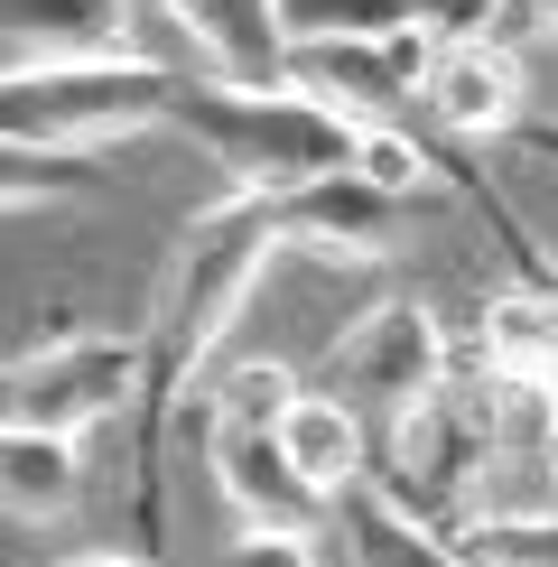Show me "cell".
<instances>
[{
  "instance_id": "cell-7",
  "label": "cell",
  "mask_w": 558,
  "mask_h": 567,
  "mask_svg": "<svg viewBox=\"0 0 558 567\" xmlns=\"http://www.w3.org/2000/svg\"><path fill=\"white\" fill-rule=\"evenodd\" d=\"M196 429H205V475H215V503L232 512V530L317 539L335 522V503H317L298 484V465L279 456V429H224V419H196Z\"/></svg>"
},
{
  "instance_id": "cell-18",
  "label": "cell",
  "mask_w": 558,
  "mask_h": 567,
  "mask_svg": "<svg viewBox=\"0 0 558 567\" xmlns=\"http://www.w3.org/2000/svg\"><path fill=\"white\" fill-rule=\"evenodd\" d=\"M437 38H503V47H549L558 38V0H428Z\"/></svg>"
},
{
  "instance_id": "cell-14",
  "label": "cell",
  "mask_w": 558,
  "mask_h": 567,
  "mask_svg": "<svg viewBox=\"0 0 558 567\" xmlns=\"http://www.w3.org/2000/svg\"><path fill=\"white\" fill-rule=\"evenodd\" d=\"M335 530H344V558H354V567H465L456 539L437 530V522H418V512H401L382 484L344 493V503H335Z\"/></svg>"
},
{
  "instance_id": "cell-10",
  "label": "cell",
  "mask_w": 558,
  "mask_h": 567,
  "mask_svg": "<svg viewBox=\"0 0 558 567\" xmlns=\"http://www.w3.org/2000/svg\"><path fill=\"white\" fill-rule=\"evenodd\" d=\"M140 56L131 0H0V65H122Z\"/></svg>"
},
{
  "instance_id": "cell-11",
  "label": "cell",
  "mask_w": 558,
  "mask_h": 567,
  "mask_svg": "<svg viewBox=\"0 0 558 567\" xmlns=\"http://www.w3.org/2000/svg\"><path fill=\"white\" fill-rule=\"evenodd\" d=\"M158 10L196 47V75L289 84V19H279V0H158Z\"/></svg>"
},
{
  "instance_id": "cell-13",
  "label": "cell",
  "mask_w": 558,
  "mask_h": 567,
  "mask_svg": "<svg viewBox=\"0 0 558 567\" xmlns=\"http://www.w3.org/2000/svg\"><path fill=\"white\" fill-rule=\"evenodd\" d=\"M84 503V437L0 429V512L10 522H65Z\"/></svg>"
},
{
  "instance_id": "cell-3",
  "label": "cell",
  "mask_w": 558,
  "mask_h": 567,
  "mask_svg": "<svg viewBox=\"0 0 558 567\" xmlns=\"http://www.w3.org/2000/svg\"><path fill=\"white\" fill-rule=\"evenodd\" d=\"M177 65L122 56V65H0V140L46 158H93L131 131H168Z\"/></svg>"
},
{
  "instance_id": "cell-12",
  "label": "cell",
  "mask_w": 558,
  "mask_h": 567,
  "mask_svg": "<svg viewBox=\"0 0 558 567\" xmlns=\"http://www.w3.org/2000/svg\"><path fill=\"white\" fill-rule=\"evenodd\" d=\"M279 456L298 465V484H308L317 503H344V493H363V475H372V429L335 391H298L289 410H279Z\"/></svg>"
},
{
  "instance_id": "cell-5",
  "label": "cell",
  "mask_w": 558,
  "mask_h": 567,
  "mask_svg": "<svg viewBox=\"0 0 558 567\" xmlns=\"http://www.w3.org/2000/svg\"><path fill=\"white\" fill-rule=\"evenodd\" d=\"M372 456H382V493L401 512L456 530L465 512L484 503V465H494V382H484V372H456V382L437 391L410 429H391Z\"/></svg>"
},
{
  "instance_id": "cell-9",
  "label": "cell",
  "mask_w": 558,
  "mask_h": 567,
  "mask_svg": "<svg viewBox=\"0 0 558 567\" xmlns=\"http://www.w3.org/2000/svg\"><path fill=\"white\" fill-rule=\"evenodd\" d=\"M270 205H279V243H289V251H317V261H382V251L401 243V215H410V196L372 186L363 168L317 177V186L270 196Z\"/></svg>"
},
{
  "instance_id": "cell-15",
  "label": "cell",
  "mask_w": 558,
  "mask_h": 567,
  "mask_svg": "<svg viewBox=\"0 0 558 567\" xmlns=\"http://www.w3.org/2000/svg\"><path fill=\"white\" fill-rule=\"evenodd\" d=\"M279 19H289V56L298 47H391L437 29L428 0H279Z\"/></svg>"
},
{
  "instance_id": "cell-20",
  "label": "cell",
  "mask_w": 558,
  "mask_h": 567,
  "mask_svg": "<svg viewBox=\"0 0 558 567\" xmlns=\"http://www.w3.org/2000/svg\"><path fill=\"white\" fill-rule=\"evenodd\" d=\"M224 567H317V549L308 539H279V530H232Z\"/></svg>"
},
{
  "instance_id": "cell-6",
  "label": "cell",
  "mask_w": 558,
  "mask_h": 567,
  "mask_svg": "<svg viewBox=\"0 0 558 567\" xmlns=\"http://www.w3.org/2000/svg\"><path fill=\"white\" fill-rule=\"evenodd\" d=\"M140 372L149 353L140 336H46L19 363H0V429H46V437H93L103 419L140 410Z\"/></svg>"
},
{
  "instance_id": "cell-21",
  "label": "cell",
  "mask_w": 558,
  "mask_h": 567,
  "mask_svg": "<svg viewBox=\"0 0 558 567\" xmlns=\"http://www.w3.org/2000/svg\"><path fill=\"white\" fill-rule=\"evenodd\" d=\"M56 567H158V558H131V549H75V558H56Z\"/></svg>"
},
{
  "instance_id": "cell-8",
  "label": "cell",
  "mask_w": 558,
  "mask_h": 567,
  "mask_svg": "<svg viewBox=\"0 0 558 567\" xmlns=\"http://www.w3.org/2000/svg\"><path fill=\"white\" fill-rule=\"evenodd\" d=\"M418 103L447 140H512L530 122V56L503 38H437Z\"/></svg>"
},
{
  "instance_id": "cell-16",
  "label": "cell",
  "mask_w": 558,
  "mask_h": 567,
  "mask_svg": "<svg viewBox=\"0 0 558 567\" xmlns=\"http://www.w3.org/2000/svg\"><path fill=\"white\" fill-rule=\"evenodd\" d=\"M447 539L465 567H558V512H475Z\"/></svg>"
},
{
  "instance_id": "cell-4",
  "label": "cell",
  "mask_w": 558,
  "mask_h": 567,
  "mask_svg": "<svg viewBox=\"0 0 558 567\" xmlns=\"http://www.w3.org/2000/svg\"><path fill=\"white\" fill-rule=\"evenodd\" d=\"M456 344H447V326H437V307L428 298H372L354 326L335 336V363H326V391L344 400V410H363V429L372 446H382L391 429H410L418 410H428L437 391L456 382Z\"/></svg>"
},
{
  "instance_id": "cell-17",
  "label": "cell",
  "mask_w": 558,
  "mask_h": 567,
  "mask_svg": "<svg viewBox=\"0 0 558 567\" xmlns=\"http://www.w3.org/2000/svg\"><path fill=\"white\" fill-rule=\"evenodd\" d=\"M298 400V372L289 363H215V382H205V419H224V429H279V410Z\"/></svg>"
},
{
  "instance_id": "cell-1",
  "label": "cell",
  "mask_w": 558,
  "mask_h": 567,
  "mask_svg": "<svg viewBox=\"0 0 558 567\" xmlns=\"http://www.w3.org/2000/svg\"><path fill=\"white\" fill-rule=\"evenodd\" d=\"M279 205L270 196H224L196 205L186 233L168 243V270H158V298H149V372H140V465H131V493H140V530H149V558H158V475H168V429L186 419V400L215 382L224 363V336L242 326L251 289L270 279L279 261Z\"/></svg>"
},
{
  "instance_id": "cell-19",
  "label": "cell",
  "mask_w": 558,
  "mask_h": 567,
  "mask_svg": "<svg viewBox=\"0 0 558 567\" xmlns=\"http://www.w3.org/2000/svg\"><path fill=\"white\" fill-rule=\"evenodd\" d=\"M93 186V158H46V150H19V140H0V215H29V205H56Z\"/></svg>"
},
{
  "instance_id": "cell-2",
  "label": "cell",
  "mask_w": 558,
  "mask_h": 567,
  "mask_svg": "<svg viewBox=\"0 0 558 567\" xmlns=\"http://www.w3.org/2000/svg\"><path fill=\"white\" fill-rule=\"evenodd\" d=\"M168 131L196 140L232 177V196H298L317 177L363 168V122L317 103L308 84H224V75H177Z\"/></svg>"
}]
</instances>
